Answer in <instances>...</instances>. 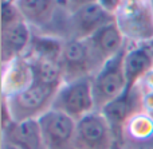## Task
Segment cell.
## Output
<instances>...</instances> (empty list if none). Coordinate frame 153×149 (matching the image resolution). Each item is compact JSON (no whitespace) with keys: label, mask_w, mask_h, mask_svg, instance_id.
<instances>
[{"label":"cell","mask_w":153,"mask_h":149,"mask_svg":"<svg viewBox=\"0 0 153 149\" xmlns=\"http://www.w3.org/2000/svg\"><path fill=\"white\" fill-rule=\"evenodd\" d=\"M126 48L120 54L106 61L91 77L95 110L98 112H101L106 105L117 99L126 90V75L124 69Z\"/></svg>","instance_id":"1"},{"label":"cell","mask_w":153,"mask_h":149,"mask_svg":"<svg viewBox=\"0 0 153 149\" xmlns=\"http://www.w3.org/2000/svg\"><path fill=\"white\" fill-rule=\"evenodd\" d=\"M58 87L32 82L27 89L11 97H4L8 102L13 121L39 120L46 112L53 109ZM3 97V96H1Z\"/></svg>","instance_id":"2"},{"label":"cell","mask_w":153,"mask_h":149,"mask_svg":"<svg viewBox=\"0 0 153 149\" xmlns=\"http://www.w3.org/2000/svg\"><path fill=\"white\" fill-rule=\"evenodd\" d=\"M116 21L128 43H153V10L149 0L125 1Z\"/></svg>","instance_id":"3"},{"label":"cell","mask_w":153,"mask_h":149,"mask_svg":"<svg viewBox=\"0 0 153 149\" xmlns=\"http://www.w3.org/2000/svg\"><path fill=\"white\" fill-rule=\"evenodd\" d=\"M53 109L65 113L74 121H79L94 112L95 101L93 96L91 77L65 82L56 91Z\"/></svg>","instance_id":"4"},{"label":"cell","mask_w":153,"mask_h":149,"mask_svg":"<svg viewBox=\"0 0 153 149\" xmlns=\"http://www.w3.org/2000/svg\"><path fill=\"white\" fill-rule=\"evenodd\" d=\"M101 66L102 64L95 58L86 39H70L65 42L61 58V67L65 82L85 77H93L101 69Z\"/></svg>","instance_id":"5"},{"label":"cell","mask_w":153,"mask_h":149,"mask_svg":"<svg viewBox=\"0 0 153 149\" xmlns=\"http://www.w3.org/2000/svg\"><path fill=\"white\" fill-rule=\"evenodd\" d=\"M114 20L116 16L106 12L98 3L86 5L73 13L66 11L63 23V39H89L94 32Z\"/></svg>","instance_id":"6"},{"label":"cell","mask_w":153,"mask_h":149,"mask_svg":"<svg viewBox=\"0 0 153 149\" xmlns=\"http://www.w3.org/2000/svg\"><path fill=\"white\" fill-rule=\"evenodd\" d=\"M116 142L102 112L94 110L76 121L74 149H111Z\"/></svg>","instance_id":"7"},{"label":"cell","mask_w":153,"mask_h":149,"mask_svg":"<svg viewBox=\"0 0 153 149\" xmlns=\"http://www.w3.org/2000/svg\"><path fill=\"white\" fill-rule=\"evenodd\" d=\"M143 110V94L137 86L134 90H125L118 98L106 105L101 112L110 125L116 141L124 145L125 129L128 122L133 116Z\"/></svg>","instance_id":"8"},{"label":"cell","mask_w":153,"mask_h":149,"mask_svg":"<svg viewBox=\"0 0 153 149\" xmlns=\"http://www.w3.org/2000/svg\"><path fill=\"white\" fill-rule=\"evenodd\" d=\"M38 121L47 149H74L76 121L55 109L46 112Z\"/></svg>","instance_id":"9"},{"label":"cell","mask_w":153,"mask_h":149,"mask_svg":"<svg viewBox=\"0 0 153 149\" xmlns=\"http://www.w3.org/2000/svg\"><path fill=\"white\" fill-rule=\"evenodd\" d=\"M15 5L32 31L40 34L50 30L62 8L61 0H16Z\"/></svg>","instance_id":"10"},{"label":"cell","mask_w":153,"mask_h":149,"mask_svg":"<svg viewBox=\"0 0 153 149\" xmlns=\"http://www.w3.org/2000/svg\"><path fill=\"white\" fill-rule=\"evenodd\" d=\"M124 69L126 75V90H134L143 78L153 70V43H128Z\"/></svg>","instance_id":"11"},{"label":"cell","mask_w":153,"mask_h":149,"mask_svg":"<svg viewBox=\"0 0 153 149\" xmlns=\"http://www.w3.org/2000/svg\"><path fill=\"white\" fill-rule=\"evenodd\" d=\"M31 38L32 28L24 20L7 27H1V40H0L1 64H7L13 59L26 55Z\"/></svg>","instance_id":"12"},{"label":"cell","mask_w":153,"mask_h":149,"mask_svg":"<svg viewBox=\"0 0 153 149\" xmlns=\"http://www.w3.org/2000/svg\"><path fill=\"white\" fill-rule=\"evenodd\" d=\"M86 40L101 64L120 54L128 46V40L116 20L103 26Z\"/></svg>","instance_id":"13"},{"label":"cell","mask_w":153,"mask_h":149,"mask_svg":"<svg viewBox=\"0 0 153 149\" xmlns=\"http://www.w3.org/2000/svg\"><path fill=\"white\" fill-rule=\"evenodd\" d=\"M1 140L19 149H47L38 120L13 121L1 130Z\"/></svg>","instance_id":"14"},{"label":"cell","mask_w":153,"mask_h":149,"mask_svg":"<svg viewBox=\"0 0 153 149\" xmlns=\"http://www.w3.org/2000/svg\"><path fill=\"white\" fill-rule=\"evenodd\" d=\"M34 82L31 63L27 56L13 59L7 64H3L1 75V96L11 97L27 89Z\"/></svg>","instance_id":"15"},{"label":"cell","mask_w":153,"mask_h":149,"mask_svg":"<svg viewBox=\"0 0 153 149\" xmlns=\"http://www.w3.org/2000/svg\"><path fill=\"white\" fill-rule=\"evenodd\" d=\"M65 42L66 40L61 39L58 36L32 31L31 42H30L28 50H27V54L24 56L45 59V61H53V62H61Z\"/></svg>","instance_id":"16"},{"label":"cell","mask_w":153,"mask_h":149,"mask_svg":"<svg viewBox=\"0 0 153 149\" xmlns=\"http://www.w3.org/2000/svg\"><path fill=\"white\" fill-rule=\"evenodd\" d=\"M28 61L31 63L34 82L43 83V85L53 86V87L58 89L65 83L61 62L45 61V59L36 58H28Z\"/></svg>","instance_id":"17"},{"label":"cell","mask_w":153,"mask_h":149,"mask_svg":"<svg viewBox=\"0 0 153 149\" xmlns=\"http://www.w3.org/2000/svg\"><path fill=\"white\" fill-rule=\"evenodd\" d=\"M125 133H128L133 140L144 141L153 136V117L146 112H140L130 118L128 122Z\"/></svg>","instance_id":"18"},{"label":"cell","mask_w":153,"mask_h":149,"mask_svg":"<svg viewBox=\"0 0 153 149\" xmlns=\"http://www.w3.org/2000/svg\"><path fill=\"white\" fill-rule=\"evenodd\" d=\"M22 20H24V19L20 15L15 3L8 1V0H1V27L11 26V24Z\"/></svg>","instance_id":"19"},{"label":"cell","mask_w":153,"mask_h":149,"mask_svg":"<svg viewBox=\"0 0 153 149\" xmlns=\"http://www.w3.org/2000/svg\"><path fill=\"white\" fill-rule=\"evenodd\" d=\"M94 3H97V0H61L62 7L69 13H73L81 8L86 7V5L94 4Z\"/></svg>","instance_id":"20"},{"label":"cell","mask_w":153,"mask_h":149,"mask_svg":"<svg viewBox=\"0 0 153 149\" xmlns=\"http://www.w3.org/2000/svg\"><path fill=\"white\" fill-rule=\"evenodd\" d=\"M97 3L110 15L116 16L122 8L125 0H97Z\"/></svg>","instance_id":"21"},{"label":"cell","mask_w":153,"mask_h":149,"mask_svg":"<svg viewBox=\"0 0 153 149\" xmlns=\"http://www.w3.org/2000/svg\"><path fill=\"white\" fill-rule=\"evenodd\" d=\"M12 122H13V118H12V114H11L8 102L4 97H1V130L5 129L7 126H10Z\"/></svg>","instance_id":"22"},{"label":"cell","mask_w":153,"mask_h":149,"mask_svg":"<svg viewBox=\"0 0 153 149\" xmlns=\"http://www.w3.org/2000/svg\"><path fill=\"white\" fill-rule=\"evenodd\" d=\"M1 149H19L18 147H15V145L10 144V142L4 141V140H1Z\"/></svg>","instance_id":"23"},{"label":"cell","mask_w":153,"mask_h":149,"mask_svg":"<svg viewBox=\"0 0 153 149\" xmlns=\"http://www.w3.org/2000/svg\"><path fill=\"white\" fill-rule=\"evenodd\" d=\"M122 147H124V145H121V144H118V142H116V144H114V147L111 148V149H124Z\"/></svg>","instance_id":"24"},{"label":"cell","mask_w":153,"mask_h":149,"mask_svg":"<svg viewBox=\"0 0 153 149\" xmlns=\"http://www.w3.org/2000/svg\"><path fill=\"white\" fill-rule=\"evenodd\" d=\"M125 1H145V0H125Z\"/></svg>","instance_id":"25"},{"label":"cell","mask_w":153,"mask_h":149,"mask_svg":"<svg viewBox=\"0 0 153 149\" xmlns=\"http://www.w3.org/2000/svg\"><path fill=\"white\" fill-rule=\"evenodd\" d=\"M149 3H151V5H152V10H153V0H149Z\"/></svg>","instance_id":"26"},{"label":"cell","mask_w":153,"mask_h":149,"mask_svg":"<svg viewBox=\"0 0 153 149\" xmlns=\"http://www.w3.org/2000/svg\"><path fill=\"white\" fill-rule=\"evenodd\" d=\"M8 1H12V3H15V1H16V0H8Z\"/></svg>","instance_id":"27"}]
</instances>
